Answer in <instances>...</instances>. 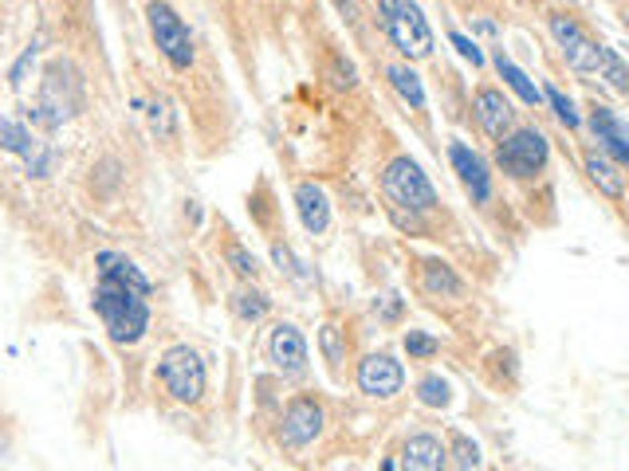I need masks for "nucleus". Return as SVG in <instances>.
I'll use <instances>...</instances> for the list:
<instances>
[{
    "label": "nucleus",
    "mask_w": 629,
    "mask_h": 471,
    "mask_svg": "<svg viewBox=\"0 0 629 471\" xmlns=\"http://www.w3.org/2000/svg\"><path fill=\"white\" fill-rule=\"evenodd\" d=\"M491 63H496V75L504 79V86H508V91H516V99L519 103H527V106H539L544 103V91H539V86L531 83V75H527L524 68H519V63H511V55L504 52H496L491 55Z\"/></svg>",
    "instance_id": "21"
},
{
    "label": "nucleus",
    "mask_w": 629,
    "mask_h": 471,
    "mask_svg": "<svg viewBox=\"0 0 629 471\" xmlns=\"http://www.w3.org/2000/svg\"><path fill=\"white\" fill-rule=\"evenodd\" d=\"M582 170H587L590 185H595L606 201L626 197V165H618L610 154H602V150H590V154L582 157Z\"/></svg>",
    "instance_id": "18"
},
{
    "label": "nucleus",
    "mask_w": 629,
    "mask_h": 471,
    "mask_svg": "<svg viewBox=\"0 0 629 471\" xmlns=\"http://www.w3.org/2000/svg\"><path fill=\"white\" fill-rule=\"evenodd\" d=\"M87 106V83L83 71L71 60H52L43 68L40 86H35V103L28 106V119L43 134H55L68 122H75Z\"/></svg>",
    "instance_id": "2"
},
{
    "label": "nucleus",
    "mask_w": 629,
    "mask_h": 471,
    "mask_svg": "<svg viewBox=\"0 0 629 471\" xmlns=\"http://www.w3.org/2000/svg\"><path fill=\"white\" fill-rule=\"evenodd\" d=\"M319 354H323V361L331 366V373H343V361H346V330H338L335 322H323V330H319Z\"/></svg>",
    "instance_id": "26"
},
{
    "label": "nucleus",
    "mask_w": 629,
    "mask_h": 471,
    "mask_svg": "<svg viewBox=\"0 0 629 471\" xmlns=\"http://www.w3.org/2000/svg\"><path fill=\"white\" fill-rule=\"evenodd\" d=\"M473 119L484 137L500 142V137L516 126V106H511V99L500 91V86L484 83V86H476V94H473Z\"/></svg>",
    "instance_id": "14"
},
{
    "label": "nucleus",
    "mask_w": 629,
    "mask_h": 471,
    "mask_svg": "<svg viewBox=\"0 0 629 471\" xmlns=\"http://www.w3.org/2000/svg\"><path fill=\"white\" fill-rule=\"evenodd\" d=\"M378 28L382 35L389 40L397 55L406 63H417V60H429L437 40H433V28L425 20L422 4L417 0H378Z\"/></svg>",
    "instance_id": "4"
},
{
    "label": "nucleus",
    "mask_w": 629,
    "mask_h": 471,
    "mask_svg": "<svg viewBox=\"0 0 629 471\" xmlns=\"http://www.w3.org/2000/svg\"><path fill=\"white\" fill-rule=\"evenodd\" d=\"M448 463L453 468H460V471H473V468H480L484 463V455H480V444H476L473 437H465V432H448Z\"/></svg>",
    "instance_id": "25"
},
{
    "label": "nucleus",
    "mask_w": 629,
    "mask_h": 471,
    "mask_svg": "<svg viewBox=\"0 0 629 471\" xmlns=\"http://www.w3.org/2000/svg\"><path fill=\"white\" fill-rule=\"evenodd\" d=\"M417 405H425V409H448L453 405V381L440 373H425L417 381Z\"/></svg>",
    "instance_id": "24"
},
{
    "label": "nucleus",
    "mask_w": 629,
    "mask_h": 471,
    "mask_svg": "<svg viewBox=\"0 0 629 471\" xmlns=\"http://www.w3.org/2000/svg\"><path fill=\"white\" fill-rule=\"evenodd\" d=\"M547 32H551V40L559 43L562 60H567V68L575 71V75L598 79V71H602V43H598L587 28L578 24L570 12H555V17H547Z\"/></svg>",
    "instance_id": "9"
},
{
    "label": "nucleus",
    "mask_w": 629,
    "mask_h": 471,
    "mask_svg": "<svg viewBox=\"0 0 629 471\" xmlns=\"http://www.w3.org/2000/svg\"><path fill=\"white\" fill-rule=\"evenodd\" d=\"M544 103L551 106V114H555V119H559L567 130H578V126H582V114H578V106L570 103L567 94H562L555 83H547V86H544Z\"/></svg>",
    "instance_id": "27"
},
{
    "label": "nucleus",
    "mask_w": 629,
    "mask_h": 471,
    "mask_svg": "<svg viewBox=\"0 0 629 471\" xmlns=\"http://www.w3.org/2000/svg\"><path fill=\"white\" fill-rule=\"evenodd\" d=\"M374 315H378V322H397V318L406 315V299L397 291H386L374 299Z\"/></svg>",
    "instance_id": "33"
},
{
    "label": "nucleus",
    "mask_w": 629,
    "mask_h": 471,
    "mask_svg": "<svg viewBox=\"0 0 629 471\" xmlns=\"http://www.w3.org/2000/svg\"><path fill=\"white\" fill-rule=\"evenodd\" d=\"M417 287L429 303H457L465 299V279L457 275V267L440 256L417 259Z\"/></svg>",
    "instance_id": "15"
},
{
    "label": "nucleus",
    "mask_w": 629,
    "mask_h": 471,
    "mask_svg": "<svg viewBox=\"0 0 629 471\" xmlns=\"http://www.w3.org/2000/svg\"><path fill=\"white\" fill-rule=\"evenodd\" d=\"M229 310L236 315V322L256 326V322H264V318L272 315V299H267V291H260L256 283L244 279L241 287L229 295Z\"/></svg>",
    "instance_id": "20"
},
{
    "label": "nucleus",
    "mask_w": 629,
    "mask_h": 471,
    "mask_svg": "<svg viewBox=\"0 0 629 471\" xmlns=\"http://www.w3.org/2000/svg\"><path fill=\"white\" fill-rule=\"evenodd\" d=\"M551 165V142L544 130L535 126H511L496 142V170L508 181H539Z\"/></svg>",
    "instance_id": "6"
},
{
    "label": "nucleus",
    "mask_w": 629,
    "mask_h": 471,
    "mask_svg": "<svg viewBox=\"0 0 629 471\" xmlns=\"http://www.w3.org/2000/svg\"><path fill=\"white\" fill-rule=\"evenodd\" d=\"M0 154L20 157V162H24V173L32 181H48L55 173V162H60L52 142H43L28 122L9 119V114H0Z\"/></svg>",
    "instance_id": "8"
},
{
    "label": "nucleus",
    "mask_w": 629,
    "mask_h": 471,
    "mask_svg": "<svg viewBox=\"0 0 629 471\" xmlns=\"http://www.w3.org/2000/svg\"><path fill=\"white\" fill-rule=\"evenodd\" d=\"M323 429H327V409H323V401L315 393H300L280 412L276 444L284 448V452H303V448H311L323 437Z\"/></svg>",
    "instance_id": "10"
},
{
    "label": "nucleus",
    "mask_w": 629,
    "mask_h": 471,
    "mask_svg": "<svg viewBox=\"0 0 629 471\" xmlns=\"http://www.w3.org/2000/svg\"><path fill=\"white\" fill-rule=\"evenodd\" d=\"M40 48H43V32L35 35V40L24 48V55H20V60L12 63V71H9V86H12V91H20V86L28 83V71L35 68V55H40Z\"/></svg>",
    "instance_id": "31"
},
{
    "label": "nucleus",
    "mask_w": 629,
    "mask_h": 471,
    "mask_svg": "<svg viewBox=\"0 0 629 471\" xmlns=\"http://www.w3.org/2000/svg\"><path fill=\"white\" fill-rule=\"evenodd\" d=\"M354 386L358 393L371 397V401H394L402 389H406V369L394 354L378 350V354H366L354 369Z\"/></svg>",
    "instance_id": "11"
},
{
    "label": "nucleus",
    "mask_w": 629,
    "mask_h": 471,
    "mask_svg": "<svg viewBox=\"0 0 629 471\" xmlns=\"http://www.w3.org/2000/svg\"><path fill=\"white\" fill-rule=\"evenodd\" d=\"M142 114H146V126L158 142H173L177 137V111H173L170 94H154L150 103H139Z\"/></svg>",
    "instance_id": "23"
},
{
    "label": "nucleus",
    "mask_w": 629,
    "mask_h": 471,
    "mask_svg": "<svg viewBox=\"0 0 629 471\" xmlns=\"http://www.w3.org/2000/svg\"><path fill=\"white\" fill-rule=\"evenodd\" d=\"M272 259H276L280 275H287V279H303V272H300L303 264L292 256V248H287V244H272Z\"/></svg>",
    "instance_id": "35"
},
{
    "label": "nucleus",
    "mask_w": 629,
    "mask_h": 471,
    "mask_svg": "<svg viewBox=\"0 0 629 471\" xmlns=\"http://www.w3.org/2000/svg\"><path fill=\"white\" fill-rule=\"evenodd\" d=\"M402 468L440 471L448 468V448L440 444V437H433V432H414V437H406V444H402Z\"/></svg>",
    "instance_id": "19"
},
{
    "label": "nucleus",
    "mask_w": 629,
    "mask_h": 471,
    "mask_svg": "<svg viewBox=\"0 0 629 471\" xmlns=\"http://www.w3.org/2000/svg\"><path fill=\"white\" fill-rule=\"evenodd\" d=\"M598 79H606L618 94H629V63L613 48H606V43H602V71H598Z\"/></svg>",
    "instance_id": "28"
},
{
    "label": "nucleus",
    "mask_w": 629,
    "mask_h": 471,
    "mask_svg": "<svg viewBox=\"0 0 629 471\" xmlns=\"http://www.w3.org/2000/svg\"><path fill=\"white\" fill-rule=\"evenodd\" d=\"M295 213H300V224L307 228V236H323V232L331 228L327 188L315 185V181H300V185H295Z\"/></svg>",
    "instance_id": "17"
},
{
    "label": "nucleus",
    "mask_w": 629,
    "mask_h": 471,
    "mask_svg": "<svg viewBox=\"0 0 629 471\" xmlns=\"http://www.w3.org/2000/svg\"><path fill=\"white\" fill-rule=\"evenodd\" d=\"M0 460H9V437L0 432Z\"/></svg>",
    "instance_id": "37"
},
{
    "label": "nucleus",
    "mask_w": 629,
    "mask_h": 471,
    "mask_svg": "<svg viewBox=\"0 0 629 471\" xmlns=\"http://www.w3.org/2000/svg\"><path fill=\"white\" fill-rule=\"evenodd\" d=\"M146 28H150V40H154L158 55H162L173 71H193V63H197V40H193L190 24L177 17V9H173L170 0H150Z\"/></svg>",
    "instance_id": "7"
},
{
    "label": "nucleus",
    "mask_w": 629,
    "mask_h": 471,
    "mask_svg": "<svg viewBox=\"0 0 629 471\" xmlns=\"http://www.w3.org/2000/svg\"><path fill=\"white\" fill-rule=\"evenodd\" d=\"M587 126H590V134H595L598 150H602V154H610L613 162L629 170V126H626V122H621L610 106L595 103V106H590V114H587Z\"/></svg>",
    "instance_id": "16"
},
{
    "label": "nucleus",
    "mask_w": 629,
    "mask_h": 471,
    "mask_svg": "<svg viewBox=\"0 0 629 471\" xmlns=\"http://www.w3.org/2000/svg\"><path fill=\"white\" fill-rule=\"evenodd\" d=\"M327 79H331V86H335V91H351V86L358 83V71H354V63L343 60V55H331Z\"/></svg>",
    "instance_id": "32"
},
{
    "label": "nucleus",
    "mask_w": 629,
    "mask_h": 471,
    "mask_svg": "<svg viewBox=\"0 0 629 471\" xmlns=\"http://www.w3.org/2000/svg\"><path fill=\"white\" fill-rule=\"evenodd\" d=\"M402 346H406L409 361H433L440 354V342L433 335H425V330H406Z\"/></svg>",
    "instance_id": "30"
},
{
    "label": "nucleus",
    "mask_w": 629,
    "mask_h": 471,
    "mask_svg": "<svg viewBox=\"0 0 629 471\" xmlns=\"http://www.w3.org/2000/svg\"><path fill=\"white\" fill-rule=\"evenodd\" d=\"M448 40H453V48H457V55L460 60H468L473 63V68H484V52H480V43L473 40V35H465V32H457V28H453V32H448Z\"/></svg>",
    "instance_id": "34"
},
{
    "label": "nucleus",
    "mask_w": 629,
    "mask_h": 471,
    "mask_svg": "<svg viewBox=\"0 0 629 471\" xmlns=\"http://www.w3.org/2000/svg\"><path fill=\"white\" fill-rule=\"evenodd\" d=\"M382 197L389 201L397 224H417V216L437 213V188L409 154H397L382 165Z\"/></svg>",
    "instance_id": "3"
},
{
    "label": "nucleus",
    "mask_w": 629,
    "mask_h": 471,
    "mask_svg": "<svg viewBox=\"0 0 629 471\" xmlns=\"http://www.w3.org/2000/svg\"><path fill=\"white\" fill-rule=\"evenodd\" d=\"M267 361L276 369L280 377L287 381H300L307 377L311 369V350H307V338L295 322H276L272 326V335H267Z\"/></svg>",
    "instance_id": "12"
},
{
    "label": "nucleus",
    "mask_w": 629,
    "mask_h": 471,
    "mask_svg": "<svg viewBox=\"0 0 629 471\" xmlns=\"http://www.w3.org/2000/svg\"><path fill=\"white\" fill-rule=\"evenodd\" d=\"M154 377L162 393L170 397L173 405H201L205 401V389H209V366L201 358L197 346L190 342H173L162 350L154 366Z\"/></svg>",
    "instance_id": "5"
},
{
    "label": "nucleus",
    "mask_w": 629,
    "mask_h": 471,
    "mask_svg": "<svg viewBox=\"0 0 629 471\" xmlns=\"http://www.w3.org/2000/svg\"><path fill=\"white\" fill-rule=\"evenodd\" d=\"M224 259H229V267H233L241 279H248V283H256L260 279V259L252 256L244 244H236V240H229L224 244Z\"/></svg>",
    "instance_id": "29"
},
{
    "label": "nucleus",
    "mask_w": 629,
    "mask_h": 471,
    "mask_svg": "<svg viewBox=\"0 0 629 471\" xmlns=\"http://www.w3.org/2000/svg\"><path fill=\"white\" fill-rule=\"evenodd\" d=\"M386 79H389V86L397 91V99H402L409 111H417V114L425 111V83H422V75L409 68V63H389Z\"/></svg>",
    "instance_id": "22"
},
{
    "label": "nucleus",
    "mask_w": 629,
    "mask_h": 471,
    "mask_svg": "<svg viewBox=\"0 0 629 471\" xmlns=\"http://www.w3.org/2000/svg\"><path fill=\"white\" fill-rule=\"evenodd\" d=\"M448 165H453L457 181L465 185L468 197H473V205H488L496 181H491V165L484 162V154H476L468 142L453 137V142H448Z\"/></svg>",
    "instance_id": "13"
},
{
    "label": "nucleus",
    "mask_w": 629,
    "mask_h": 471,
    "mask_svg": "<svg viewBox=\"0 0 629 471\" xmlns=\"http://www.w3.org/2000/svg\"><path fill=\"white\" fill-rule=\"evenodd\" d=\"M338 12H343V20H351V24H358V9H354V0H335Z\"/></svg>",
    "instance_id": "36"
},
{
    "label": "nucleus",
    "mask_w": 629,
    "mask_h": 471,
    "mask_svg": "<svg viewBox=\"0 0 629 471\" xmlns=\"http://www.w3.org/2000/svg\"><path fill=\"white\" fill-rule=\"evenodd\" d=\"M154 283L126 252H95V291L91 310L114 346H139L154 322Z\"/></svg>",
    "instance_id": "1"
}]
</instances>
